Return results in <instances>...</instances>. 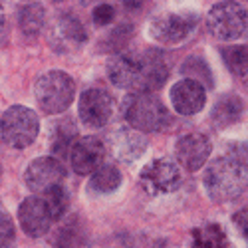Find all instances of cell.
<instances>
[{
	"mask_svg": "<svg viewBox=\"0 0 248 248\" xmlns=\"http://www.w3.org/2000/svg\"><path fill=\"white\" fill-rule=\"evenodd\" d=\"M18 222L28 236L40 238L50 231L54 218L42 197H28L18 206Z\"/></svg>",
	"mask_w": 248,
	"mask_h": 248,
	"instance_id": "obj_13",
	"label": "cell"
},
{
	"mask_svg": "<svg viewBox=\"0 0 248 248\" xmlns=\"http://www.w3.org/2000/svg\"><path fill=\"white\" fill-rule=\"evenodd\" d=\"M44 20H46V10L38 2L24 4L18 10V24L24 36H30V38L38 36L44 28Z\"/></svg>",
	"mask_w": 248,
	"mask_h": 248,
	"instance_id": "obj_23",
	"label": "cell"
},
{
	"mask_svg": "<svg viewBox=\"0 0 248 248\" xmlns=\"http://www.w3.org/2000/svg\"><path fill=\"white\" fill-rule=\"evenodd\" d=\"M242 111H244L242 97L236 95V93H224L213 106L211 119L218 129H222V127H229V125H232V123H236L240 119Z\"/></svg>",
	"mask_w": 248,
	"mask_h": 248,
	"instance_id": "obj_19",
	"label": "cell"
},
{
	"mask_svg": "<svg viewBox=\"0 0 248 248\" xmlns=\"http://www.w3.org/2000/svg\"><path fill=\"white\" fill-rule=\"evenodd\" d=\"M56 248H90V232L86 222L79 217H70L54 238Z\"/></svg>",
	"mask_w": 248,
	"mask_h": 248,
	"instance_id": "obj_18",
	"label": "cell"
},
{
	"mask_svg": "<svg viewBox=\"0 0 248 248\" xmlns=\"http://www.w3.org/2000/svg\"><path fill=\"white\" fill-rule=\"evenodd\" d=\"M121 113L129 123V127L141 133H161L173 121L165 103L149 92L129 93L121 103Z\"/></svg>",
	"mask_w": 248,
	"mask_h": 248,
	"instance_id": "obj_2",
	"label": "cell"
},
{
	"mask_svg": "<svg viewBox=\"0 0 248 248\" xmlns=\"http://www.w3.org/2000/svg\"><path fill=\"white\" fill-rule=\"evenodd\" d=\"M108 78L113 86L139 92V62L133 54H113L108 62Z\"/></svg>",
	"mask_w": 248,
	"mask_h": 248,
	"instance_id": "obj_17",
	"label": "cell"
},
{
	"mask_svg": "<svg viewBox=\"0 0 248 248\" xmlns=\"http://www.w3.org/2000/svg\"><path fill=\"white\" fill-rule=\"evenodd\" d=\"M34 95L44 113H48V115L64 113L74 103L76 81L66 72L50 70L44 76L38 78L36 86H34Z\"/></svg>",
	"mask_w": 248,
	"mask_h": 248,
	"instance_id": "obj_3",
	"label": "cell"
},
{
	"mask_svg": "<svg viewBox=\"0 0 248 248\" xmlns=\"http://www.w3.org/2000/svg\"><path fill=\"white\" fill-rule=\"evenodd\" d=\"M181 72L185 76H189V79L199 81V84L204 86V88H211L213 86L211 70H209V66L204 64V60H201L199 56H193V58H189L187 62H185V64L181 66Z\"/></svg>",
	"mask_w": 248,
	"mask_h": 248,
	"instance_id": "obj_26",
	"label": "cell"
},
{
	"mask_svg": "<svg viewBox=\"0 0 248 248\" xmlns=\"http://www.w3.org/2000/svg\"><path fill=\"white\" fill-rule=\"evenodd\" d=\"M202 185L215 202L236 201L248 189V169L236 157H218L204 169Z\"/></svg>",
	"mask_w": 248,
	"mask_h": 248,
	"instance_id": "obj_1",
	"label": "cell"
},
{
	"mask_svg": "<svg viewBox=\"0 0 248 248\" xmlns=\"http://www.w3.org/2000/svg\"><path fill=\"white\" fill-rule=\"evenodd\" d=\"M232 222L238 229V232L242 234V238L248 242V209H240L238 213H234Z\"/></svg>",
	"mask_w": 248,
	"mask_h": 248,
	"instance_id": "obj_30",
	"label": "cell"
},
{
	"mask_svg": "<svg viewBox=\"0 0 248 248\" xmlns=\"http://www.w3.org/2000/svg\"><path fill=\"white\" fill-rule=\"evenodd\" d=\"M211 141L202 133H187L175 143V157L179 167L185 171L195 173L204 167V163L211 157Z\"/></svg>",
	"mask_w": 248,
	"mask_h": 248,
	"instance_id": "obj_12",
	"label": "cell"
},
{
	"mask_svg": "<svg viewBox=\"0 0 248 248\" xmlns=\"http://www.w3.org/2000/svg\"><path fill=\"white\" fill-rule=\"evenodd\" d=\"M113 108H115L113 97L106 90L92 88L81 93L79 103H78V113H79V119L84 121L88 127L99 129L109 123V119L113 115Z\"/></svg>",
	"mask_w": 248,
	"mask_h": 248,
	"instance_id": "obj_8",
	"label": "cell"
},
{
	"mask_svg": "<svg viewBox=\"0 0 248 248\" xmlns=\"http://www.w3.org/2000/svg\"><path fill=\"white\" fill-rule=\"evenodd\" d=\"M222 60L232 76L248 86V46H226L222 48Z\"/></svg>",
	"mask_w": 248,
	"mask_h": 248,
	"instance_id": "obj_24",
	"label": "cell"
},
{
	"mask_svg": "<svg viewBox=\"0 0 248 248\" xmlns=\"http://www.w3.org/2000/svg\"><path fill=\"white\" fill-rule=\"evenodd\" d=\"M131 32H133V28L129 24H123V26L115 28V32H111L109 42H108L109 50H113L115 54H121V48L127 44V40L131 38Z\"/></svg>",
	"mask_w": 248,
	"mask_h": 248,
	"instance_id": "obj_28",
	"label": "cell"
},
{
	"mask_svg": "<svg viewBox=\"0 0 248 248\" xmlns=\"http://www.w3.org/2000/svg\"><path fill=\"white\" fill-rule=\"evenodd\" d=\"M66 179V169L56 157H38L30 161L24 171V183L32 193H46L50 187L62 185Z\"/></svg>",
	"mask_w": 248,
	"mask_h": 248,
	"instance_id": "obj_10",
	"label": "cell"
},
{
	"mask_svg": "<svg viewBox=\"0 0 248 248\" xmlns=\"http://www.w3.org/2000/svg\"><path fill=\"white\" fill-rule=\"evenodd\" d=\"M123 183V175L113 165L103 163L101 167L90 177V191L95 195H109L115 193Z\"/></svg>",
	"mask_w": 248,
	"mask_h": 248,
	"instance_id": "obj_21",
	"label": "cell"
},
{
	"mask_svg": "<svg viewBox=\"0 0 248 248\" xmlns=\"http://www.w3.org/2000/svg\"><path fill=\"white\" fill-rule=\"evenodd\" d=\"M0 173H2V165H0Z\"/></svg>",
	"mask_w": 248,
	"mask_h": 248,
	"instance_id": "obj_32",
	"label": "cell"
},
{
	"mask_svg": "<svg viewBox=\"0 0 248 248\" xmlns=\"http://www.w3.org/2000/svg\"><path fill=\"white\" fill-rule=\"evenodd\" d=\"M42 199L48 206V211L54 220L64 218V215L70 211V193L66 191L64 185H56L50 187L46 193H42Z\"/></svg>",
	"mask_w": 248,
	"mask_h": 248,
	"instance_id": "obj_25",
	"label": "cell"
},
{
	"mask_svg": "<svg viewBox=\"0 0 248 248\" xmlns=\"http://www.w3.org/2000/svg\"><path fill=\"white\" fill-rule=\"evenodd\" d=\"M40 131L38 113L26 106H12L0 119V135L8 147L26 149L36 141Z\"/></svg>",
	"mask_w": 248,
	"mask_h": 248,
	"instance_id": "obj_4",
	"label": "cell"
},
{
	"mask_svg": "<svg viewBox=\"0 0 248 248\" xmlns=\"http://www.w3.org/2000/svg\"><path fill=\"white\" fill-rule=\"evenodd\" d=\"M171 106L179 115H197L202 111L206 103V90L199 81L185 78L171 88L169 92Z\"/></svg>",
	"mask_w": 248,
	"mask_h": 248,
	"instance_id": "obj_15",
	"label": "cell"
},
{
	"mask_svg": "<svg viewBox=\"0 0 248 248\" xmlns=\"http://www.w3.org/2000/svg\"><path fill=\"white\" fill-rule=\"evenodd\" d=\"M143 191L151 197L171 195L181 187V167L171 157H159L149 161L139 173Z\"/></svg>",
	"mask_w": 248,
	"mask_h": 248,
	"instance_id": "obj_6",
	"label": "cell"
},
{
	"mask_svg": "<svg viewBox=\"0 0 248 248\" xmlns=\"http://www.w3.org/2000/svg\"><path fill=\"white\" fill-rule=\"evenodd\" d=\"M76 141H78V127L74 125V121L62 119L60 123H56L52 129V139H50V147L54 155L70 157V151L76 145Z\"/></svg>",
	"mask_w": 248,
	"mask_h": 248,
	"instance_id": "obj_22",
	"label": "cell"
},
{
	"mask_svg": "<svg viewBox=\"0 0 248 248\" xmlns=\"http://www.w3.org/2000/svg\"><path fill=\"white\" fill-rule=\"evenodd\" d=\"M4 24H6V14H4V6L0 4V32L4 30Z\"/></svg>",
	"mask_w": 248,
	"mask_h": 248,
	"instance_id": "obj_31",
	"label": "cell"
},
{
	"mask_svg": "<svg viewBox=\"0 0 248 248\" xmlns=\"http://www.w3.org/2000/svg\"><path fill=\"white\" fill-rule=\"evenodd\" d=\"M92 20L95 26H108L115 20V8L111 4H97L92 12Z\"/></svg>",
	"mask_w": 248,
	"mask_h": 248,
	"instance_id": "obj_29",
	"label": "cell"
},
{
	"mask_svg": "<svg viewBox=\"0 0 248 248\" xmlns=\"http://www.w3.org/2000/svg\"><path fill=\"white\" fill-rule=\"evenodd\" d=\"M191 248H232L220 224H204L191 232Z\"/></svg>",
	"mask_w": 248,
	"mask_h": 248,
	"instance_id": "obj_20",
	"label": "cell"
},
{
	"mask_svg": "<svg viewBox=\"0 0 248 248\" xmlns=\"http://www.w3.org/2000/svg\"><path fill=\"white\" fill-rule=\"evenodd\" d=\"M199 24V16L191 12H163L149 22V36L163 46H179Z\"/></svg>",
	"mask_w": 248,
	"mask_h": 248,
	"instance_id": "obj_5",
	"label": "cell"
},
{
	"mask_svg": "<svg viewBox=\"0 0 248 248\" xmlns=\"http://www.w3.org/2000/svg\"><path fill=\"white\" fill-rule=\"evenodd\" d=\"M248 26L246 10L238 2H217L206 14V28L217 40H236Z\"/></svg>",
	"mask_w": 248,
	"mask_h": 248,
	"instance_id": "obj_7",
	"label": "cell"
},
{
	"mask_svg": "<svg viewBox=\"0 0 248 248\" xmlns=\"http://www.w3.org/2000/svg\"><path fill=\"white\" fill-rule=\"evenodd\" d=\"M88 34L81 24V20L70 12H64L56 18V22L50 30V46L60 54L76 52L86 44Z\"/></svg>",
	"mask_w": 248,
	"mask_h": 248,
	"instance_id": "obj_9",
	"label": "cell"
},
{
	"mask_svg": "<svg viewBox=\"0 0 248 248\" xmlns=\"http://www.w3.org/2000/svg\"><path fill=\"white\" fill-rule=\"evenodd\" d=\"M139 62V92H149L159 90L165 86L169 78V64L165 56L157 50H145L137 56Z\"/></svg>",
	"mask_w": 248,
	"mask_h": 248,
	"instance_id": "obj_16",
	"label": "cell"
},
{
	"mask_svg": "<svg viewBox=\"0 0 248 248\" xmlns=\"http://www.w3.org/2000/svg\"><path fill=\"white\" fill-rule=\"evenodd\" d=\"M106 143L95 135H86L76 141V145L70 151V165L78 175H93L106 159Z\"/></svg>",
	"mask_w": 248,
	"mask_h": 248,
	"instance_id": "obj_11",
	"label": "cell"
},
{
	"mask_svg": "<svg viewBox=\"0 0 248 248\" xmlns=\"http://www.w3.org/2000/svg\"><path fill=\"white\" fill-rule=\"evenodd\" d=\"M147 137L129 125L117 127L108 141V149L111 151V155L123 163H133L139 157H143V153L147 151Z\"/></svg>",
	"mask_w": 248,
	"mask_h": 248,
	"instance_id": "obj_14",
	"label": "cell"
},
{
	"mask_svg": "<svg viewBox=\"0 0 248 248\" xmlns=\"http://www.w3.org/2000/svg\"><path fill=\"white\" fill-rule=\"evenodd\" d=\"M14 240H16L14 222L4 211H0V248H12Z\"/></svg>",
	"mask_w": 248,
	"mask_h": 248,
	"instance_id": "obj_27",
	"label": "cell"
}]
</instances>
